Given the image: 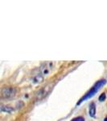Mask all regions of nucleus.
I'll use <instances>...</instances> for the list:
<instances>
[{"instance_id": "obj_1", "label": "nucleus", "mask_w": 107, "mask_h": 121, "mask_svg": "<svg viewBox=\"0 0 107 121\" xmlns=\"http://www.w3.org/2000/svg\"><path fill=\"white\" fill-rule=\"evenodd\" d=\"M106 81L105 79L99 80L98 82H97L95 83V85L92 87V89H91L90 91H89L88 92H87V93L84 95V96L82 97V98L80 99V101L77 103V105H80L82 102H84V101L87 100V99L92 98L93 95H94L95 94L98 92V91L101 88H102L103 86L106 85Z\"/></svg>"}, {"instance_id": "obj_3", "label": "nucleus", "mask_w": 107, "mask_h": 121, "mask_svg": "<svg viewBox=\"0 0 107 121\" xmlns=\"http://www.w3.org/2000/svg\"><path fill=\"white\" fill-rule=\"evenodd\" d=\"M52 89V86H49V85L46 86H44V88L40 89L37 92V94H36V99H37V100H40V99H44V97L51 91Z\"/></svg>"}, {"instance_id": "obj_6", "label": "nucleus", "mask_w": 107, "mask_h": 121, "mask_svg": "<svg viewBox=\"0 0 107 121\" xmlns=\"http://www.w3.org/2000/svg\"><path fill=\"white\" fill-rule=\"evenodd\" d=\"M44 81V77L41 74H37L33 78V82L34 83H40Z\"/></svg>"}, {"instance_id": "obj_4", "label": "nucleus", "mask_w": 107, "mask_h": 121, "mask_svg": "<svg viewBox=\"0 0 107 121\" xmlns=\"http://www.w3.org/2000/svg\"><path fill=\"white\" fill-rule=\"evenodd\" d=\"M89 114L91 117H95L96 116V106L94 103H91L89 108Z\"/></svg>"}, {"instance_id": "obj_5", "label": "nucleus", "mask_w": 107, "mask_h": 121, "mask_svg": "<svg viewBox=\"0 0 107 121\" xmlns=\"http://www.w3.org/2000/svg\"><path fill=\"white\" fill-rule=\"evenodd\" d=\"M15 111L13 107L10 106H1V112H7V113H12Z\"/></svg>"}, {"instance_id": "obj_9", "label": "nucleus", "mask_w": 107, "mask_h": 121, "mask_svg": "<svg viewBox=\"0 0 107 121\" xmlns=\"http://www.w3.org/2000/svg\"><path fill=\"white\" fill-rule=\"evenodd\" d=\"M105 121H107V117H106V120H105Z\"/></svg>"}, {"instance_id": "obj_8", "label": "nucleus", "mask_w": 107, "mask_h": 121, "mask_svg": "<svg viewBox=\"0 0 107 121\" xmlns=\"http://www.w3.org/2000/svg\"><path fill=\"white\" fill-rule=\"evenodd\" d=\"M71 121H85V119L81 116H78V117H76V118L73 119Z\"/></svg>"}, {"instance_id": "obj_2", "label": "nucleus", "mask_w": 107, "mask_h": 121, "mask_svg": "<svg viewBox=\"0 0 107 121\" xmlns=\"http://www.w3.org/2000/svg\"><path fill=\"white\" fill-rule=\"evenodd\" d=\"M16 95V89L11 86H4L1 90V98L6 100L12 99Z\"/></svg>"}, {"instance_id": "obj_7", "label": "nucleus", "mask_w": 107, "mask_h": 121, "mask_svg": "<svg viewBox=\"0 0 107 121\" xmlns=\"http://www.w3.org/2000/svg\"><path fill=\"white\" fill-rule=\"evenodd\" d=\"M106 94L105 93H103V94H102V95H100V97H99V101L100 102H102V101H105V99H106Z\"/></svg>"}]
</instances>
